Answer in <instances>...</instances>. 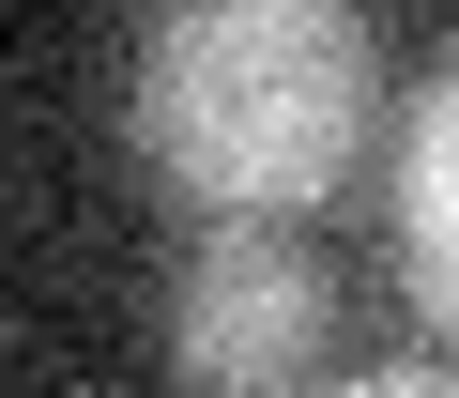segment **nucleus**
I'll list each match as a JSON object with an SVG mask.
<instances>
[{
	"label": "nucleus",
	"instance_id": "1",
	"mask_svg": "<svg viewBox=\"0 0 459 398\" xmlns=\"http://www.w3.org/2000/svg\"><path fill=\"white\" fill-rule=\"evenodd\" d=\"M368 0H153L138 62H123V138L153 153L169 199L214 215H307V199L352 184L368 153Z\"/></svg>",
	"mask_w": 459,
	"mask_h": 398
},
{
	"label": "nucleus",
	"instance_id": "4",
	"mask_svg": "<svg viewBox=\"0 0 459 398\" xmlns=\"http://www.w3.org/2000/svg\"><path fill=\"white\" fill-rule=\"evenodd\" d=\"M337 398H459V368H368V383H337Z\"/></svg>",
	"mask_w": 459,
	"mask_h": 398
},
{
	"label": "nucleus",
	"instance_id": "2",
	"mask_svg": "<svg viewBox=\"0 0 459 398\" xmlns=\"http://www.w3.org/2000/svg\"><path fill=\"white\" fill-rule=\"evenodd\" d=\"M322 322H337V291L276 215H214L169 276V368L199 398H291L322 368Z\"/></svg>",
	"mask_w": 459,
	"mask_h": 398
},
{
	"label": "nucleus",
	"instance_id": "3",
	"mask_svg": "<svg viewBox=\"0 0 459 398\" xmlns=\"http://www.w3.org/2000/svg\"><path fill=\"white\" fill-rule=\"evenodd\" d=\"M398 276H413V307L459 337V62H444L429 108L398 123Z\"/></svg>",
	"mask_w": 459,
	"mask_h": 398
}]
</instances>
